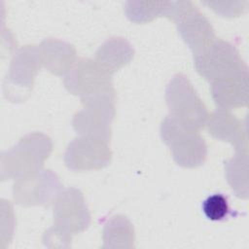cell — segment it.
Listing matches in <instances>:
<instances>
[{"instance_id": "obj_16", "label": "cell", "mask_w": 249, "mask_h": 249, "mask_svg": "<svg viewBox=\"0 0 249 249\" xmlns=\"http://www.w3.org/2000/svg\"><path fill=\"white\" fill-rule=\"evenodd\" d=\"M134 229L123 215L112 217L103 229V248H131L134 243Z\"/></svg>"}, {"instance_id": "obj_2", "label": "cell", "mask_w": 249, "mask_h": 249, "mask_svg": "<svg viewBox=\"0 0 249 249\" xmlns=\"http://www.w3.org/2000/svg\"><path fill=\"white\" fill-rule=\"evenodd\" d=\"M53 144L49 136L41 132L24 135L18 143L1 154V180H14L42 169L52 152Z\"/></svg>"}, {"instance_id": "obj_4", "label": "cell", "mask_w": 249, "mask_h": 249, "mask_svg": "<svg viewBox=\"0 0 249 249\" xmlns=\"http://www.w3.org/2000/svg\"><path fill=\"white\" fill-rule=\"evenodd\" d=\"M162 142L170 149L174 161L185 168L202 165L207 157V146L198 131L182 125L170 115L164 118L160 127Z\"/></svg>"}, {"instance_id": "obj_14", "label": "cell", "mask_w": 249, "mask_h": 249, "mask_svg": "<svg viewBox=\"0 0 249 249\" xmlns=\"http://www.w3.org/2000/svg\"><path fill=\"white\" fill-rule=\"evenodd\" d=\"M39 47L43 67L54 75H65L77 60L76 49L70 43L48 38Z\"/></svg>"}, {"instance_id": "obj_18", "label": "cell", "mask_w": 249, "mask_h": 249, "mask_svg": "<svg viewBox=\"0 0 249 249\" xmlns=\"http://www.w3.org/2000/svg\"><path fill=\"white\" fill-rule=\"evenodd\" d=\"M171 1H126L124 13L135 23H146L158 17H169Z\"/></svg>"}, {"instance_id": "obj_20", "label": "cell", "mask_w": 249, "mask_h": 249, "mask_svg": "<svg viewBox=\"0 0 249 249\" xmlns=\"http://www.w3.org/2000/svg\"><path fill=\"white\" fill-rule=\"evenodd\" d=\"M202 3L208 6L216 14L226 18L242 15L248 4L247 1H202Z\"/></svg>"}, {"instance_id": "obj_11", "label": "cell", "mask_w": 249, "mask_h": 249, "mask_svg": "<svg viewBox=\"0 0 249 249\" xmlns=\"http://www.w3.org/2000/svg\"><path fill=\"white\" fill-rule=\"evenodd\" d=\"M111 159L109 142L81 135L68 144L64 154L65 165L75 171L101 169L111 162Z\"/></svg>"}, {"instance_id": "obj_15", "label": "cell", "mask_w": 249, "mask_h": 249, "mask_svg": "<svg viewBox=\"0 0 249 249\" xmlns=\"http://www.w3.org/2000/svg\"><path fill=\"white\" fill-rule=\"evenodd\" d=\"M133 56V47L127 40L122 37H112L99 47L94 60L106 73L112 76L128 64Z\"/></svg>"}, {"instance_id": "obj_10", "label": "cell", "mask_w": 249, "mask_h": 249, "mask_svg": "<svg viewBox=\"0 0 249 249\" xmlns=\"http://www.w3.org/2000/svg\"><path fill=\"white\" fill-rule=\"evenodd\" d=\"M173 20L178 34L193 54L199 53L216 39L211 22L191 1H178Z\"/></svg>"}, {"instance_id": "obj_19", "label": "cell", "mask_w": 249, "mask_h": 249, "mask_svg": "<svg viewBox=\"0 0 249 249\" xmlns=\"http://www.w3.org/2000/svg\"><path fill=\"white\" fill-rule=\"evenodd\" d=\"M202 211L207 219L222 221L230 213L228 198L223 194L211 195L202 202Z\"/></svg>"}, {"instance_id": "obj_9", "label": "cell", "mask_w": 249, "mask_h": 249, "mask_svg": "<svg viewBox=\"0 0 249 249\" xmlns=\"http://www.w3.org/2000/svg\"><path fill=\"white\" fill-rule=\"evenodd\" d=\"M61 190L58 176L50 169H41L16 179L13 196L16 203L22 206L50 205Z\"/></svg>"}, {"instance_id": "obj_12", "label": "cell", "mask_w": 249, "mask_h": 249, "mask_svg": "<svg viewBox=\"0 0 249 249\" xmlns=\"http://www.w3.org/2000/svg\"><path fill=\"white\" fill-rule=\"evenodd\" d=\"M248 68L211 83V95L218 109L231 111L248 104Z\"/></svg>"}, {"instance_id": "obj_3", "label": "cell", "mask_w": 249, "mask_h": 249, "mask_svg": "<svg viewBox=\"0 0 249 249\" xmlns=\"http://www.w3.org/2000/svg\"><path fill=\"white\" fill-rule=\"evenodd\" d=\"M169 115L185 127L198 131L204 127L208 111L186 75H174L165 89Z\"/></svg>"}, {"instance_id": "obj_6", "label": "cell", "mask_w": 249, "mask_h": 249, "mask_svg": "<svg viewBox=\"0 0 249 249\" xmlns=\"http://www.w3.org/2000/svg\"><path fill=\"white\" fill-rule=\"evenodd\" d=\"M194 64L197 73L210 83L248 68L235 46L217 38L194 54Z\"/></svg>"}, {"instance_id": "obj_17", "label": "cell", "mask_w": 249, "mask_h": 249, "mask_svg": "<svg viewBox=\"0 0 249 249\" xmlns=\"http://www.w3.org/2000/svg\"><path fill=\"white\" fill-rule=\"evenodd\" d=\"M227 181L234 195L242 199L248 197V152H236L224 161Z\"/></svg>"}, {"instance_id": "obj_5", "label": "cell", "mask_w": 249, "mask_h": 249, "mask_svg": "<svg viewBox=\"0 0 249 249\" xmlns=\"http://www.w3.org/2000/svg\"><path fill=\"white\" fill-rule=\"evenodd\" d=\"M42 67L39 46L26 45L16 51L4 79V96L12 102L24 101L30 95L35 77Z\"/></svg>"}, {"instance_id": "obj_1", "label": "cell", "mask_w": 249, "mask_h": 249, "mask_svg": "<svg viewBox=\"0 0 249 249\" xmlns=\"http://www.w3.org/2000/svg\"><path fill=\"white\" fill-rule=\"evenodd\" d=\"M53 225L43 235L45 246L67 248L72 236L89 228L90 214L82 192L76 188L61 190L53 202Z\"/></svg>"}, {"instance_id": "obj_8", "label": "cell", "mask_w": 249, "mask_h": 249, "mask_svg": "<svg viewBox=\"0 0 249 249\" xmlns=\"http://www.w3.org/2000/svg\"><path fill=\"white\" fill-rule=\"evenodd\" d=\"M115 97L116 95H101L81 100L84 107L73 116L74 130L81 136L95 137L110 143Z\"/></svg>"}, {"instance_id": "obj_7", "label": "cell", "mask_w": 249, "mask_h": 249, "mask_svg": "<svg viewBox=\"0 0 249 249\" xmlns=\"http://www.w3.org/2000/svg\"><path fill=\"white\" fill-rule=\"evenodd\" d=\"M65 89L81 100L101 95H116L111 75L106 73L95 60L79 58L65 74Z\"/></svg>"}, {"instance_id": "obj_13", "label": "cell", "mask_w": 249, "mask_h": 249, "mask_svg": "<svg viewBox=\"0 0 249 249\" xmlns=\"http://www.w3.org/2000/svg\"><path fill=\"white\" fill-rule=\"evenodd\" d=\"M205 124L212 137L231 143L236 152H248L246 124L230 111L217 109L208 116Z\"/></svg>"}]
</instances>
